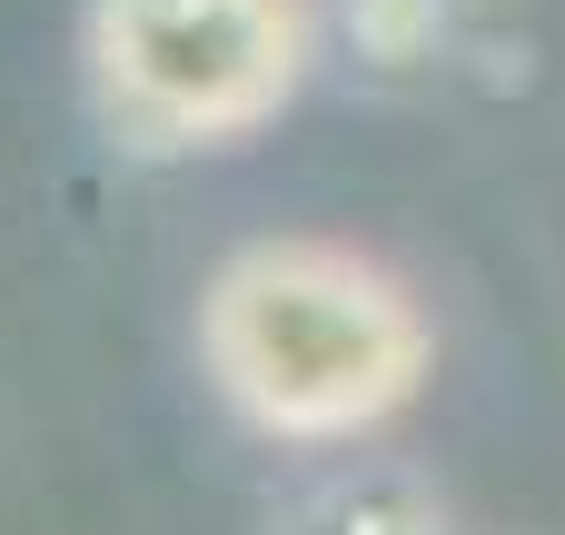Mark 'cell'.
Returning <instances> with one entry per match:
<instances>
[{
    "label": "cell",
    "instance_id": "cell-1",
    "mask_svg": "<svg viewBox=\"0 0 565 535\" xmlns=\"http://www.w3.org/2000/svg\"><path fill=\"white\" fill-rule=\"evenodd\" d=\"M199 367L268 447H358L437 377L427 298L348 238H248L199 288Z\"/></svg>",
    "mask_w": 565,
    "mask_h": 535
},
{
    "label": "cell",
    "instance_id": "cell-2",
    "mask_svg": "<svg viewBox=\"0 0 565 535\" xmlns=\"http://www.w3.org/2000/svg\"><path fill=\"white\" fill-rule=\"evenodd\" d=\"M89 109L139 159L258 139L318 69V0H89Z\"/></svg>",
    "mask_w": 565,
    "mask_h": 535
},
{
    "label": "cell",
    "instance_id": "cell-3",
    "mask_svg": "<svg viewBox=\"0 0 565 535\" xmlns=\"http://www.w3.org/2000/svg\"><path fill=\"white\" fill-rule=\"evenodd\" d=\"M268 535H447L437 516V496L417 486V477H397V467H338V477H318V486H298Z\"/></svg>",
    "mask_w": 565,
    "mask_h": 535
}]
</instances>
